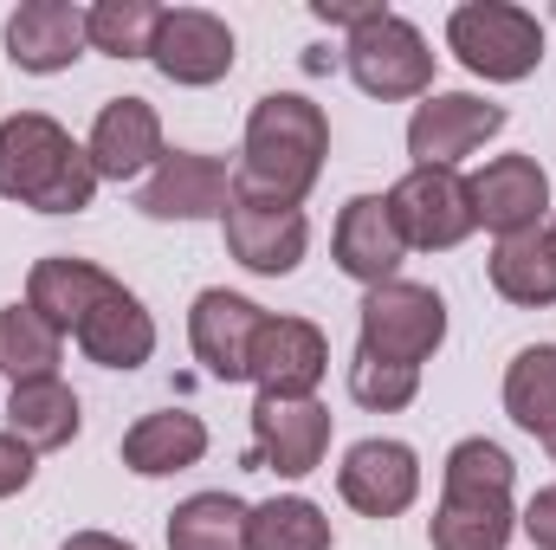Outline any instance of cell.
I'll return each instance as SVG.
<instances>
[{
	"label": "cell",
	"mask_w": 556,
	"mask_h": 550,
	"mask_svg": "<svg viewBox=\"0 0 556 550\" xmlns=\"http://www.w3.org/2000/svg\"><path fill=\"white\" fill-rule=\"evenodd\" d=\"M324 155H330L324 104H311L304 91H266L247 117V137H240L233 195L266 201V208H304V195L324 175Z\"/></svg>",
	"instance_id": "obj_1"
},
{
	"label": "cell",
	"mask_w": 556,
	"mask_h": 550,
	"mask_svg": "<svg viewBox=\"0 0 556 550\" xmlns=\"http://www.w3.org/2000/svg\"><path fill=\"white\" fill-rule=\"evenodd\" d=\"M511 486H518V466L498 440H485V434L459 440L440 466V505L427 525L433 550H505L518 538Z\"/></svg>",
	"instance_id": "obj_2"
},
{
	"label": "cell",
	"mask_w": 556,
	"mask_h": 550,
	"mask_svg": "<svg viewBox=\"0 0 556 550\" xmlns=\"http://www.w3.org/2000/svg\"><path fill=\"white\" fill-rule=\"evenodd\" d=\"M91 195H98V168L59 117L20 111L0 124V201H20L33 214H85Z\"/></svg>",
	"instance_id": "obj_3"
},
{
	"label": "cell",
	"mask_w": 556,
	"mask_h": 550,
	"mask_svg": "<svg viewBox=\"0 0 556 550\" xmlns=\"http://www.w3.org/2000/svg\"><path fill=\"white\" fill-rule=\"evenodd\" d=\"M446 46L453 59L485 78V85H518L544 65V26L538 13L511 7V0H466L446 13Z\"/></svg>",
	"instance_id": "obj_4"
},
{
	"label": "cell",
	"mask_w": 556,
	"mask_h": 550,
	"mask_svg": "<svg viewBox=\"0 0 556 550\" xmlns=\"http://www.w3.org/2000/svg\"><path fill=\"white\" fill-rule=\"evenodd\" d=\"M363 357H382V363H408L420 370L440 343H446V298L433 285H415V278H389V285H369L363 304Z\"/></svg>",
	"instance_id": "obj_5"
},
{
	"label": "cell",
	"mask_w": 556,
	"mask_h": 550,
	"mask_svg": "<svg viewBox=\"0 0 556 550\" xmlns=\"http://www.w3.org/2000/svg\"><path fill=\"white\" fill-rule=\"evenodd\" d=\"M343 65L356 78L363 98H382V104H402V98H427L433 91V52H427V33H420L408 13H376L369 26L350 33L343 46Z\"/></svg>",
	"instance_id": "obj_6"
},
{
	"label": "cell",
	"mask_w": 556,
	"mask_h": 550,
	"mask_svg": "<svg viewBox=\"0 0 556 550\" xmlns=\"http://www.w3.org/2000/svg\"><path fill=\"white\" fill-rule=\"evenodd\" d=\"M389 208H395V227H402L408 253H453L459 240L479 234L472 188H466L459 168H408L389 188Z\"/></svg>",
	"instance_id": "obj_7"
},
{
	"label": "cell",
	"mask_w": 556,
	"mask_h": 550,
	"mask_svg": "<svg viewBox=\"0 0 556 550\" xmlns=\"http://www.w3.org/2000/svg\"><path fill=\"white\" fill-rule=\"evenodd\" d=\"M505 124H511L505 104H492L479 91H427L408 117V155H415V168H459Z\"/></svg>",
	"instance_id": "obj_8"
},
{
	"label": "cell",
	"mask_w": 556,
	"mask_h": 550,
	"mask_svg": "<svg viewBox=\"0 0 556 550\" xmlns=\"http://www.w3.org/2000/svg\"><path fill=\"white\" fill-rule=\"evenodd\" d=\"M266 304L227 291V285H207L188 311V343H194V363L214 376V383H253V343L266 330Z\"/></svg>",
	"instance_id": "obj_9"
},
{
	"label": "cell",
	"mask_w": 556,
	"mask_h": 550,
	"mask_svg": "<svg viewBox=\"0 0 556 550\" xmlns=\"http://www.w3.org/2000/svg\"><path fill=\"white\" fill-rule=\"evenodd\" d=\"M330 453V409L317 396L304 402H278L260 396L253 402V447H247V466L278 473V479H311Z\"/></svg>",
	"instance_id": "obj_10"
},
{
	"label": "cell",
	"mask_w": 556,
	"mask_h": 550,
	"mask_svg": "<svg viewBox=\"0 0 556 550\" xmlns=\"http://www.w3.org/2000/svg\"><path fill=\"white\" fill-rule=\"evenodd\" d=\"M233 201V168L201 149H168L137 182V208L149 221H220Z\"/></svg>",
	"instance_id": "obj_11"
},
{
	"label": "cell",
	"mask_w": 556,
	"mask_h": 550,
	"mask_svg": "<svg viewBox=\"0 0 556 550\" xmlns=\"http://www.w3.org/2000/svg\"><path fill=\"white\" fill-rule=\"evenodd\" d=\"M337 492L363 518H402L420 499V453L408 440H389V434L356 440L337 466Z\"/></svg>",
	"instance_id": "obj_12"
},
{
	"label": "cell",
	"mask_w": 556,
	"mask_h": 550,
	"mask_svg": "<svg viewBox=\"0 0 556 550\" xmlns=\"http://www.w3.org/2000/svg\"><path fill=\"white\" fill-rule=\"evenodd\" d=\"M149 59H155V72H162L168 85L201 91V85H220V78L233 72L240 46H233V26H227L220 13H207V7H168Z\"/></svg>",
	"instance_id": "obj_13"
},
{
	"label": "cell",
	"mask_w": 556,
	"mask_h": 550,
	"mask_svg": "<svg viewBox=\"0 0 556 550\" xmlns=\"http://www.w3.org/2000/svg\"><path fill=\"white\" fill-rule=\"evenodd\" d=\"M220 234H227V253L260 278L298 273L304 253H311V221H304V208H266V201H247V195L227 201Z\"/></svg>",
	"instance_id": "obj_14"
},
{
	"label": "cell",
	"mask_w": 556,
	"mask_h": 550,
	"mask_svg": "<svg viewBox=\"0 0 556 550\" xmlns=\"http://www.w3.org/2000/svg\"><path fill=\"white\" fill-rule=\"evenodd\" d=\"M466 188H472L479 227H492L498 240L551 221V175L538 168V155H492L479 175H466Z\"/></svg>",
	"instance_id": "obj_15"
},
{
	"label": "cell",
	"mask_w": 556,
	"mask_h": 550,
	"mask_svg": "<svg viewBox=\"0 0 556 550\" xmlns=\"http://www.w3.org/2000/svg\"><path fill=\"white\" fill-rule=\"evenodd\" d=\"M330 260L356 285H389L402 278V260H408V240L395 227V208L389 195H350L337 227H330Z\"/></svg>",
	"instance_id": "obj_16"
},
{
	"label": "cell",
	"mask_w": 556,
	"mask_h": 550,
	"mask_svg": "<svg viewBox=\"0 0 556 550\" xmlns=\"http://www.w3.org/2000/svg\"><path fill=\"white\" fill-rule=\"evenodd\" d=\"M72 343H78L98 370H142V363L155 357V317H149V304H142L124 278H111V285L91 298V311L78 317Z\"/></svg>",
	"instance_id": "obj_17"
},
{
	"label": "cell",
	"mask_w": 556,
	"mask_h": 550,
	"mask_svg": "<svg viewBox=\"0 0 556 550\" xmlns=\"http://www.w3.org/2000/svg\"><path fill=\"white\" fill-rule=\"evenodd\" d=\"M324 370H330V337L311 317H266V330L253 343V383H260V396L304 402V396H317Z\"/></svg>",
	"instance_id": "obj_18"
},
{
	"label": "cell",
	"mask_w": 556,
	"mask_h": 550,
	"mask_svg": "<svg viewBox=\"0 0 556 550\" xmlns=\"http://www.w3.org/2000/svg\"><path fill=\"white\" fill-rule=\"evenodd\" d=\"M85 155H91L98 182H142V175L168 155L155 104H149V98H111V104L98 111L91 137H85Z\"/></svg>",
	"instance_id": "obj_19"
},
{
	"label": "cell",
	"mask_w": 556,
	"mask_h": 550,
	"mask_svg": "<svg viewBox=\"0 0 556 550\" xmlns=\"http://www.w3.org/2000/svg\"><path fill=\"white\" fill-rule=\"evenodd\" d=\"M7 59L33 78H52L85 59V7L72 0H20L7 13Z\"/></svg>",
	"instance_id": "obj_20"
},
{
	"label": "cell",
	"mask_w": 556,
	"mask_h": 550,
	"mask_svg": "<svg viewBox=\"0 0 556 550\" xmlns=\"http://www.w3.org/2000/svg\"><path fill=\"white\" fill-rule=\"evenodd\" d=\"M207 460V421L188 409H155L124 434V466L137 479H168Z\"/></svg>",
	"instance_id": "obj_21"
},
{
	"label": "cell",
	"mask_w": 556,
	"mask_h": 550,
	"mask_svg": "<svg viewBox=\"0 0 556 550\" xmlns=\"http://www.w3.org/2000/svg\"><path fill=\"white\" fill-rule=\"evenodd\" d=\"M485 273H492V291H498L505 304H518V311H551L556 304V234H551V221L531 227V234L498 240L492 260H485Z\"/></svg>",
	"instance_id": "obj_22"
},
{
	"label": "cell",
	"mask_w": 556,
	"mask_h": 550,
	"mask_svg": "<svg viewBox=\"0 0 556 550\" xmlns=\"http://www.w3.org/2000/svg\"><path fill=\"white\" fill-rule=\"evenodd\" d=\"M111 285L104 266H91V260H78V253H46V260H33V273H26V304L59 330V337H72L78 330V317L91 311V298Z\"/></svg>",
	"instance_id": "obj_23"
},
{
	"label": "cell",
	"mask_w": 556,
	"mask_h": 550,
	"mask_svg": "<svg viewBox=\"0 0 556 550\" xmlns=\"http://www.w3.org/2000/svg\"><path fill=\"white\" fill-rule=\"evenodd\" d=\"M78 427H85V414H78V396H72L65 376L13 383V396H7V434H20L33 453H59V447H72Z\"/></svg>",
	"instance_id": "obj_24"
},
{
	"label": "cell",
	"mask_w": 556,
	"mask_h": 550,
	"mask_svg": "<svg viewBox=\"0 0 556 550\" xmlns=\"http://www.w3.org/2000/svg\"><path fill=\"white\" fill-rule=\"evenodd\" d=\"M253 505L233 492H194L168 512V550H247Z\"/></svg>",
	"instance_id": "obj_25"
},
{
	"label": "cell",
	"mask_w": 556,
	"mask_h": 550,
	"mask_svg": "<svg viewBox=\"0 0 556 550\" xmlns=\"http://www.w3.org/2000/svg\"><path fill=\"white\" fill-rule=\"evenodd\" d=\"M59 357H65V337L26 304H0V376L13 383H39V376H59Z\"/></svg>",
	"instance_id": "obj_26"
},
{
	"label": "cell",
	"mask_w": 556,
	"mask_h": 550,
	"mask_svg": "<svg viewBox=\"0 0 556 550\" xmlns=\"http://www.w3.org/2000/svg\"><path fill=\"white\" fill-rule=\"evenodd\" d=\"M505 414L525 434H538V440L556 434V343H531V350L511 357V370H505Z\"/></svg>",
	"instance_id": "obj_27"
},
{
	"label": "cell",
	"mask_w": 556,
	"mask_h": 550,
	"mask_svg": "<svg viewBox=\"0 0 556 550\" xmlns=\"http://www.w3.org/2000/svg\"><path fill=\"white\" fill-rule=\"evenodd\" d=\"M162 13L168 7H155V0H98V7H85V46L104 59H149Z\"/></svg>",
	"instance_id": "obj_28"
},
{
	"label": "cell",
	"mask_w": 556,
	"mask_h": 550,
	"mask_svg": "<svg viewBox=\"0 0 556 550\" xmlns=\"http://www.w3.org/2000/svg\"><path fill=\"white\" fill-rule=\"evenodd\" d=\"M247 550H330V518L298 492L266 499L247 518Z\"/></svg>",
	"instance_id": "obj_29"
},
{
	"label": "cell",
	"mask_w": 556,
	"mask_h": 550,
	"mask_svg": "<svg viewBox=\"0 0 556 550\" xmlns=\"http://www.w3.org/2000/svg\"><path fill=\"white\" fill-rule=\"evenodd\" d=\"M350 396H356L369 414H395V409H408V402L420 396V370H408V363H382V357H363V350H356V363H350Z\"/></svg>",
	"instance_id": "obj_30"
},
{
	"label": "cell",
	"mask_w": 556,
	"mask_h": 550,
	"mask_svg": "<svg viewBox=\"0 0 556 550\" xmlns=\"http://www.w3.org/2000/svg\"><path fill=\"white\" fill-rule=\"evenodd\" d=\"M33 460H39V453H33L20 434H7V427H0V499H13V492H26V486H33Z\"/></svg>",
	"instance_id": "obj_31"
},
{
	"label": "cell",
	"mask_w": 556,
	"mask_h": 550,
	"mask_svg": "<svg viewBox=\"0 0 556 550\" xmlns=\"http://www.w3.org/2000/svg\"><path fill=\"white\" fill-rule=\"evenodd\" d=\"M518 532H525L538 550H556V486L531 492V505L518 512Z\"/></svg>",
	"instance_id": "obj_32"
},
{
	"label": "cell",
	"mask_w": 556,
	"mask_h": 550,
	"mask_svg": "<svg viewBox=\"0 0 556 550\" xmlns=\"http://www.w3.org/2000/svg\"><path fill=\"white\" fill-rule=\"evenodd\" d=\"M311 13H317L324 26H350V33H356V26H369L382 7H376V0H311Z\"/></svg>",
	"instance_id": "obj_33"
},
{
	"label": "cell",
	"mask_w": 556,
	"mask_h": 550,
	"mask_svg": "<svg viewBox=\"0 0 556 550\" xmlns=\"http://www.w3.org/2000/svg\"><path fill=\"white\" fill-rule=\"evenodd\" d=\"M59 550H137V545H124V538H111V532H72Z\"/></svg>",
	"instance_id": "obj_34"
},
{
	"label": "cell",
	"mask_w": 556,
	"mask_h": 550,
	"mask_svg": "<svg viewBox=\"0 0 556 550\" xmlns=\"http://www.w3.org/2000/svg\"><path fill=\"white\" fill-rule=\"evenodd\" d=\"M544 447H551V460H556V434H551V440H544Z\"/></svg>",
	"instance_id": "obj_35"
},
{
	"label": "cell",
	"mask_w": 556,
	"mask_h": 550,
	"mask_svg": "<svg viewBox=\"0 0 556 550\" xmlns=\"http://www.w3.org/2000/svg\"><path fill=\"white\" fill-rule=\"evenodd\" d=\"M551 234H556V214H551Z\"/></svg>",
	"instance_id": "obj_36"
}]
</instances>
